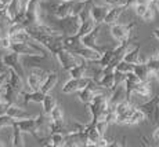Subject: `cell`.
Listing matches in <instances>:
<instances>
[{
    "label": "cell",
    "instance_id": "cell-1",
    "mask_svg": "<svg viewBox=\"0 0 159 147\" xmlns=\"http://www.w3.org/2000/svg\"><path fill=\"white\" fill-rule=\"evenodd\" d=\"M29 36L53 55H56L60 48H62V40L65 37L64 33H33Z\"/></svg>",
    "mask_w": 159,
    "mask_h": 147
},
{
    "label": "cell",
    "instance_id": "cell-2",
    "mask_svg": "<svg viewBox=\"0 0 159 147\" xmlns=\"http://www.w3.org/2000/svg\"><path fill=\"white\" fill-rule=\"evenodd\" d=\"M40 10H42L40 0H28V4H26L25 8V18L22 21L24 27L43 22L40 18Z\"/></svg>",
    "mask_w": 159,
    "mask_h": 147
},
{
    "label": "cell",
    "instance_id": "cell-3",
    "mask_svg": "<svg viewBox=\"0 0 159 147\" xmlns=\"http://www.w3.org/2000/svg\"><path fill=\"white\" fill-rule=\"evenodd\" d=\"M54 57H56L57 61L60 62L61 67H62L64 70H66V72H68L69 69H72L73 66H76L82 61V58H79L78 55H73L72 52H69L68 50H65L64 47L60 48Z\"/></svg>",
    "mask_w": 159,
    "mask_h": 147
},
{
    "label": "cell",
    "instance_id": "cell-4",
    "mask_svg": "<svg viewBox=\"0 0 159 147\" xmlns=\"http://www.w3.org/2000/svg\"><path fill=\"white\" fill-rule=\"evenodd\" d=\"M101 25H102V23H97V25L90 30V32L86 33V35H83V36L80 37V41L83 43V44L86 45V47H89V48H93V50L98 51L100 54H102L104 51L107 50V48L100 47V45L97 44V39H98L100 30H101Z\"/></svg>",
    "mask_w": 159,
    "mask_h": 147
},
{
    "label": "cell",
    "instance_id": "cell-5",
    "mask_svg": "<svg viewBox=\"0 0 159 147\" xmlns=\"http://www.w3.org/2000/svg\"><path fill=\"white\" fill-rule=\"evenodd\" d=\"M48 72L40 69V67H32L30 73L26 76V85H28L29 91H38L40 90V85L43 80L46 78Z\"/></svg>",
    "mask_w": 159,
    "mask_h": 147
},
{
    "label": "cell",
    "instance_id": "cell-6",
    "mask_svg": "<svg viewBox=\"0 0 159 147\" xmlns=\"http://www.w3.org/2000/svg\"><path fill=\"white\" fill-rule=\"evenodd\" d=\"M136 22H130L127 25H122V23H114L111 25V35L116 41H125L127 39H130L131 30L136 27Z\"/></svg>",
    "mask_w": 159,
    "mask_h": 147
},
{
    "label": "cell",
    "instance_id": "cell-7",
    "mask_svg": "<svg viewBox=\"0 0 159 147\" xmlns=\"http://www.w3.org/2000/svg\"><path fill=\"white\" fill-rule=\"evenodd\" d=\"M3 61H4V65L8 67V69H13L22 78H25V69H24L22 63H21L20 55L14 51H8L7 54H3Z\"/></svg>",
    "mask_w": 159,
    "mask_h": 147
},
{
    "label": "cell",
    "instance_id": "cell-8",
    "mask_svg": "<svg viewBox=\"0 0 159 147\" xmlns=\"http://www.w3.org/2000/svg\"><path fill=\"white\" fill-rule=\"evenodd\" d=\"M93 81V78L89 77V76H84V77H79V78H69L68 81L64 84L62 87V94H73L78 92L79 90L87 87L90 82Z\"/></svg>",
    "mask_w": 159,
    "mask_h": 147
},
{
    "label": "cell",
    "instance_id": "cell-9",
    "mask_svg": "<svg viewBox=\"0 0 159 147\" xmlns=\"http://www.w3.org/2000/svg\"><path fill=\"white\" fill-rule=\"evenodd\" d=\"M14 122L18 125L21 131L24 133H30L36 140H39V135H38V118L36 117H28V118H22V120H14Z\"/></svg>",
    "mask_w": 159,
    "mask_h": 147
},
{
    "label": "cell",
    "instance_id": "cell-10",
    "mask_svg": "<svg viewBox=\"0 0 159 147\" xmlns=\"http://www.w3.org/2000/svg\"><path fill=\"white\" fill-rule=\"evenodd\" d=\"M109 8H111V6L105 4V3L97 4V3L91 2L89 11H90V17L93 18L94 23H102L104 22V18H105V15H107V13H108Z\"/></svg>",
    "mask_w": 159,
    "mask_h": 147
},
{
    "label": "cell",
    "instance_id": "cell-11",
    "mask_svg": "<svg viewBox=\"0 0 159 147\" xmlns=\"http://www.w3.org/2000/svg\"><path fill=\"white\" fill-rule=\"evenodd\" d=\"M10 51H14L18 55H24V57H36V55H42V57H46L42 52H39L36 48H33L30 45V43H11Z\"/></svg>",
    "mask_w": 159,
    "mask_h": 147
},
{
    "label": "cell",
    "instance_id": "cell-12",
    "mask_svg": "<svg viewBox=\"0 0 159 147\" xmlns=\"http://www.w3.org/2000/svg\"><path fill=\"white\" fill-rule=\"evenodd\" d=\"M152 95V91H151V84L149 81H139L136 85H134L133 91H131V95H130V99L131 96L134 98H140L143 100H148Z\"/></svg>",
    "mask_w": 159,
    "mask_h": 147
},
{
    "label": "cell",
    "instance_id": "cell-13",
    "mask_svg": "<svg viewBox=\"0 0 159 147\" xmlns=\"http://www.w3.org/2000/svg\"><path fill=\"white\" fill-rule=\"evenodd\" d=\"M126 10L125 6H111V8L108 10L105 18H104V22L102 23H107V25H114V23H118L119 18H120L122 13Z\"/></svg>",
    "mask_w": 159,
    "mask_h": 147
},
{
    "label": "cell",
    "instance_id": "cell-14",
    "mask_svg": "<svg viewBox=\"0 0 159 147\" xmlns=\"http://www.w3.org/2000/svg\"><path fill=\"white\" fill-rule=\"evenodd\" d=\"M7 82L14 88L15 91H18L20 94L24 90H25L24 78L21 77V76L18 74L15 70H13V69H8V78H7Z\"/></svg>",
    "mask_w": 159,
    "mask_h": 147
},
{
    "label": "cell",
    "instance_id": "cell-15",
    "mask_svg": "<svg viewBox=\"0 0 159 147\" xmlns=\"http://www.w3.org/2000/svg\"><path fill=\"white\" fill-rule=\"evenodd\" d=\"M44 95L40 90L38 91H29V92H26L25 90L21 92V98H22V103L24 105H28V103L33 102V103H42V100H43Z\"/></svg>",
    "mask_w": 159,
    "mask_h": 147
},
{
    "label": "cell",
    "instance_id": "cell-16",
    "mask_svg": "<svg viewBox=\"0 0 159 147\" xmlns=\"http://www.w3.org/2000/svg\"><path fill=\"white\" fill-rule=\"evenodd\" d=\"M133 73L139 77L140 81H149V77L152 76L151 73H149L145 62H143V61H139L137 63L133 65Z\"/></svg>",
    "mask_w": 159,
    "mask_h": 147
},
{
    "label": "cell",
    "instance_id": "cell-17",
    "mask_svg": "<svg viewBox=\"0 0 159 147\" xmlns=\"http://www.w3.org/2000/svg\"><path fill=\"white\" fill-rule=\"evenodd\" d=\"M57 81H58V73L57 72H48L47 76H46V78L43 80V82H42V85H40V91L43 94H48L54 87H56Z\"/></svg>",
    "mask_w": 159,
    "mask_h": 147
},
{
    "label": "cell",
    "instance_id": "cell-18",
    "mask_svg": "<svg viewBox=\"0 0 159 147\" xmlns=\"http://www.w3.org/2000/svg\"><path fill=\"white\" fill-rule=\"evenodd\" d=\"M6 114L10 116L13 120H22V118L32 117V116H30L26 110H24L22 107H20L18 105H8Z\"/></svg>",
    "mask_w": 159,
    "mask_h": 147
},
{
    "label": "cell",
    "instance_id": "cell-19",
    "mask_svg": "<svg viewBox=\"0 0 159 147\" xmlns=\"http://www.w3.org/2000/svg\"><path fill=\"white\" fill-rule=\"evenodd\" d=\"M87 61L82 59L80 62L78 63L76 66H73L72 69L68 70L69 76H71L72 78H79V77H84L86 76V70H87Z\"/></svg>",
    "mask_w": 159,
    "mask_h": 147
},
{
    "label": "cell",
    "instance_id": "cell-20",
    "mask_svg": "<svg viewBox=\"0 0 159 147\" xmlns=\"http://www.w3.org/2000/svg\"><path fill=\"white\" fill-rule=\"evenodd\" d=\"M11 128H13V140H11V146L14 147H22L25 146V142H24V132L18 128V125L13 121L11 124Z\"/></svg>",
    "mask_w": 159,
    "mask_h": 147
},
{
    "label": "cell",
    "instance_id": "cell-21",
    "mask_svg": "<svg viewBox=\"0 0 159 147\" xmlns=\"http://www.w3.org/2000/svg\"><path fill=\"white\" fill-rule=\"evenodd\" d=\"M57 105V99L53 96V95H50V94H46L44 95V98H43V100H42V107H43V113H44V116H48L50 114V111L56 107Z\"/></svg>",
    "mask_w": 159,
    "mask_h": 147
},
{
    "label": "cell",
    "instance_id": "cell-22",
    "mask_svg": "<svg viewBox=\"0 0 159 147\" xmlns=\"http://www.w3.org/2000/svg\"><path fill=\"white\" fill-rule=\"evenodd\" d=\"M8 37H10L11 43H28L32 40V37H30L29 33L25 29L20 30V32H15L13 35H8Z\"/></svg>",
    "mask_w": 159,
    "mask_h": 147
},
{
    "label": "cell",
    "instance_id": "cell-23",
    "mask_svg": "<svg viewBox=\"0 0 159 147\" xmlns=\"http://www.w3.org/2000/svg\"><path fill=\"white\" fill-rule=\"evenodd\" d=\"M139 54H140V45H136V47L133 48L131 51H126L123 55V58L122 59L123 61H126V62H129V63H137L139 62Z\"/></svg>",
    "mask_w": 159,
    "mask_h": 147
},
{
    "label": "cell",
    "instance_id": "cell-24",
    "mask_svg": "<svg viewBox=\"0 0 159 147\" xmlns=\"http://www.w3.org/2000/svg\"><path fill=\"white\" fill-rule=\"evenodd\" d=\"M48 139H50V146L53 147H62L65 145V133H60V132L50 133Z\"/></svg>",
    "mask_w": 159,
    "mask_h": 147
},
{
    "label": "cell",
    "instance_id": "cell-25",
    "mask_svg": "<svg viewBox=\"0 0 159 147\" xmlns=\"http://www.w3.org/2000/svg\"><path fill=\"white\" fill-rule=\"evenodd\" d=\"M112 58H114V50H105V51H104V52L101 54L100 59L96 61L94 63L100 65V69H102V67H105L107 65H109V62L112 61Z\"/></svg>",
    "mask_w": 159,
    "mask_h": 147
},
{
    "label": "cell",
    "instance_id": "cell-26",
    "mask_svg": "<svg viewBox=\"0 0 159 147\" xmlns=\"http://www.w3.org/2000/svg\"><path fill=\"white\" fill-rule=\"evenodd\" d=\"M145 118L147 117H145L144 111H141L139 107H136V110L133 111V114L130 116L129 121H127V125H137V124H140V122L144 121Z\"/></svg>",
    "mask_w": 159,
    "mask_h": 147
},
{
    "label": "cell",
    "instance_id": "cell-27",
    "mask_svg": "<svg viewBox=\"0 0 159 147\" xmlns=\"http://www.w3.org/2000/svg\"><path fill=\"white\" fill-rule=\"evenodd\" d=\"M100 2L109 6H125L127 8V7H131L137 0H100Z\"/></svg>",
    "mask_w": 159,
    "mask_h": 147
},
{
    "label": "cell",
    "instance_id": "cell-28",
    "mask_svg": "<svg viewBox=\"0 0 159 147\" xmlns=\"http://www.w3.org/2000/svg\"><path fill=\"white\" fill-rule=\"evenodd\" d=\"M48 117H50L51 121H64V111H62V109H61V106H58V103L50 111Z\"/></svg>",
    "mask_w": 159,
    "mask_h": 147
},
{
    "label": "cell",
    "instance_id": "cell-29",
    "mask_svg": "<svg viewBox=\"0 0 159 147\" xmlns=\"http://www.w3.org/2000/svg\"><path fill=\"white\" fill-rule=\"evenodd\" d=\"M145 65H147V67H148L149 73L154 74V73L159 69V58L157 57V55H154V57H151L148 61H145Z\"/></svg>",
    "mask_w": 159,
    "mask_h": 147
},
{
    "label": "cell",
    "instance_id": "cell-30",
    "mask_svg": "<svg viewBox=\"0 0 159 147\" xmlns=\"http://www.w3.org/2000/svg\"><path fill=\"white\" fill-rule=\"evenodd\" d=\"M115 70L118 72H122V73H129V72H133V63H129L126 61H119L115 66Z\"/></svg>",
    "mask_w": 159,
    "mask_h": 147
},
{
    "label": "cell",
    "instance_id": "cell-31",
    "mask_svg": "<svg viewBox=\"0 0 159 147\" xmlns=\"http://www.w3.org/2000/svg\"><path fill=\"white\" fill-rule=\"evenodd\" d=\"M148 6H149V4H145V3L136 2L133 6H131V7H133V10H134V13H136L137 17L141 18V17H143V14L145 13V10L148 8Z\"/></svg>",
    "mask_w": 159,
    "mask_h": 147
},
{
    "label": "cell",
    "instance_id": "cell-32",
    "mask_svg": "<svg viewBox=\"0 0 159 147\" xmlns=\"http://www.w3.org/2000/svg\"><path fill=\"white\" fill-rule=\"evenodd\" d=\"M10 47H11V40H10V37H8V35L2 36V37H0V50L10 51Z\"/></svg>",
    "mask_w": 159,
    "mask_h": 147
},
{
    "label": "cell",
    "instance_id": "cell-33",
    "mask_svg": "<svg viewBox=\"0 0 159 147\" xmlns=\"http://www.w3.org/2000/svg\"><path fill=\"white\" fill-rule=\"evenodd\" d=\"M143 21H145V22H151V21H154L155 18V10L151 7V6H148V8L145 10V13L143 14Z\"/></svg>",
    "mask_w": 159,
    "mask_h": 147
},
{
    "label": "cell",
    "instance_id": "cell-34",
    "mask_svg": "<svg viewBox=\"0 0 159 147\" xmlns=\"http://www.w3.org/2000/svg\"><path fill=\"white\" fill-rule=\"evenodd\" d=\"M13 118L10 117V116L7 114H3L0 116V128H4V127H11V124H13Z\"/></svg>",
    "mask_w": 159,
    "mask_h": 147
},
{
    "label": "cell",
    "instance_id": "cell-35",
    "mask_svg": "<svg viewBox=\"0 0 159 147\" xmlns=\"http://www.w3.org/2000/svg\"><path fill=\"white\" fill-rule=\"evenodd\" d=\"M7 72H8V67L4 65V61H3V52H0V74L7 73Z\"/></svg>",
    "mask_w": 159,
    "mask_h": 147
},
{
    "label": "cell",
    "instance_id": "cell-36",
    "mask_svg": "<svg viewBox=\"0 0 159 147\" xmlns=\"http://www.w3.org/2000/svg\"><path fill=\"white\" fill-rule=\"evenodd\" d=\"M7 107H8V103L3 102V100L0 99V116L6 114V111H7Z\"/></svg>",
    "mask_w": 159,
    "mask_h": 147
},
{
    "label": "cell",
    "instance_id": "cell-37",
    "mask_svg": "<svg viewBox=\"0 0 159 147\" xmlns=\"http://www.w3.org/2000/svg\"><path fill=\"white\" fill-rule=\"evenodd\" d=\"M152 36L159 41V27H155V29L152 30Z\"/></svg>",
    "mask_w": 159,
    "mask_h": 147
},
{
    "label": "cell",
    "instance_id": "cell-38",
    "mask_svg": "<svg viewBox=\"0 0 159 147\" xmlns=\"http://www.w3.org/2000/svg\"><path fill=\"white\" fill-rule=\"evenodd\" d=\"M137 2H141V3H145V4H152L154 0H137Z\"/></svg>",
    "mask_w": 159,
    "mask_h": 147
},
{
    "label": "cell",
    "instance_id": "cell-39",
    "mask_svg": "<svg viewBox=\"0 0 159 147\" xmlns=\"http://www.w3.org/2000/svg\"><path fill=\"white\" fill-rule=\"evenodd\" d=\"M152 76H154V77H155V78H157V80L159 81V69H158L157 72H155V73H154V74H152Z\"/></svg>",
    "mask_w": 159,
    "mask_h": 147
},
{
    "label": "cell",
    "instance_id": "cell-40",
    "mask_svg": "<svg viewBox=\"0 0 159 147\" xmlns=\"http://www.w3.org/2000/svg\"><path fill=\"white\" fill-rule=\"evenodd\" d=\"M152 4H155L157 10H159V0H154V3H152Z\"/></svg>",
    "mask_w": 159,
    "mask_h": 147
},
{
    "label": "cell",
    "instance_id": "cell-41",
    "mask_svg": "<svg viewBox=\"0 0 159 147\" xmlns=\"http://www.w3.org/2000/svg\"><path fill=\"white\" fill-rule=\"evenodd\" d=\"M3 10H6V6L4 4H3V3L2 2H0V13H2V11Z\"/></svg>",
    "mask_w": 159,
    "mask_h": 147
},
{
    "label": "cell",
    "instance_id": "cell-42",
    "mask_svg": "<svg viewBox=\"0 0 159 147\" xmlns=\"http://www.w3.org/2000/svg\"><path fill=\"white\" fill-rule=\"evenodd\" d=\"M0 2H2V3H3V4H4V6H7V4H8V3H10V2H11V0H0Z\"/></svg>",
    "mask_w": 159,
    "mask_h": 147
},
{
    "label": "cell",
    "instance_id": "cell-43",
    "mask_svg": "<svg viewBox=\"0 0 159 147\" xmlns=\"http://www.w3.org/2000/svg\"><path fill=\"white\" fill-rule=\"evenodd\" d=\"M60 2H69V0H60Z\"/></svg>",
    "mask_w": 159,
    "mask_h": 147
},
{
    "label": "cell",
    "instance_id": "cell-44",
    "mask_svg": "<svg viewBox=\"0 0 159 147\" xmlns=\"http://www.w3.org/2000/svg\"><path fill=\"white\" fill-rule=\"evenodd\" d=\"M157 57H158V58H159V51H158V54H157Z\"/></svg>",
    "mask_w": 159,
    "mask_h": 147
}]
</instances>
